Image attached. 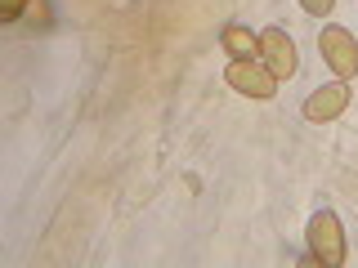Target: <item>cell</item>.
Segmentation results:
<instances>
[{
	"label": "cell",
	"mask_w": 358,
	"mask_h": 268,
	"mask_svg": "<svg viewBox=\"0 0 358 268\" xmlns=\"http://www.w3.org/2000/svg\"><path fill=\"white\" fill-rule=\"evenodd\" d=\"M300 9H305L309 18H327L331 9H336V0H300Z\"/></svg>",
	"instance_id": "cell-8"
},
{
	"label": "cell",
	"mask_w": 358,
	"mask_h": 268,
	"mask_svg": "<svg viewBox=\"0 0 358 268\" xmlns=\"http://www.w3.org/2000/svg\"><path fill=\"white\" fill-rule=\"evenodd\" d=\"M224 81L238 89V94H246V98H273L278 94V76L268 72L260 59H229Z\"/></svg>",
	"instance_id": "cell-3"
},
{
	"label": "cell",
	"mask_w": 358,
	"mask_h": 268,
	"mask_svg": "<svg viewBox=\"0 0 358 268\" xmlns=\"http://www.w3.org/2000/svg\"><path fill=\"white\" fill-rule=\"evenodd\" d=\"M260 63L278 76V81H291V76L300 72V54H296L291 31H282V27H264L260 31Z\"/></svg>",
	"instance_id": "cell-4"
},
{
	"label": "cell",
	"mask_w": 358,
	"mask_h": 268,
	"mask_svg": "<svg viewBox=\"0 0 358 268\" xmlns=\"http://www.w3.org/2000/svg\"><path fill=\"white\" fill-rule=\"evenodd\" d=\"M318 50H322V63L336 72V81H354L358 76V40L350 36V27L327 22L318 36Z\"/></svg>",
	"instance_id": "cell-2"
},
{
	"label": "cell",
	"mask_w": 358,
	"mask_h": 268,
	"mask_svg": "<svg viewBox=\"0 0 358 268\" xmlns=\"http://www.w3.org/2000/svg\"><path fill=\"white\" fill-rule=\"evenodd\" d=\"M350 107V81H331V85H322V89H313V94L305 98V117L309 121H336L341 112Z\"/></svg>",
	"instance_id": "cell-5"
},
{
	"label": "cell",
	"mask_w": 358,
	"mask_h": 268,
	"mask_svg": "<svg viewBox=\"0 0 358 268\" xmlns=\"http://www.w3.org/2000/svg\"><path fill=\"white\" fill-rule=\"evenodd\" d=\"M27 5H36V0H0V18H5V22H18Z\"/></svg>",
	"instance_id": "cell-7"
},
{
	"label": "cell",
	"mask_w": 358,
	"mask_h": 268,
	"mask_svg": "<svg viewBox=\"0 0 358 268\" xmlns=\"http://www.w3.org/2000/svg\"><path fill=\"white\" fill-rule=\"evenodd\" d=\"M220 45L229 59H260V31L242 27V22H229V27L220 31Z\"/></svg>",
	"instance_id": "cell-6"
},
{
	"label": "cell",
	"mask_w": 358,
	"mask_h": 268,
	"mask_svg": "<svg viewBox=\"0 0 358 268\" xmlns=\"http://www.w3.org/2000/svg\"><path fill=\"white\" fill-rule=\"evenodd\" d=\"M305 241H309V260H318V264H327V268H341L345 264V228H341V219L331 215V210H318V215L309 219V228H305Z\"/></svg>",
	"instance_id": "cell-1"
}]
</instances>
